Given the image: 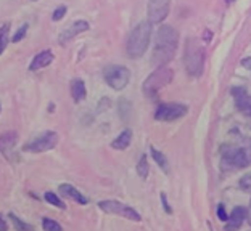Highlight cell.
Returning <instances> with one entry per match:
<instances>
[{"label":"cell","instance_id":"obj_2","mask_svg":"<svg viewBox=\"0 0 251 231\" xmlns=\"http://www.w3.org/2000/svg\"><path fill=\"white\" fill-rule=\"evenodd\" d=\"M151 41V22L142 21L139 22L132 31H130L127 42H126V52L127 56L132 60L142 58L145 55L148 45Z\"/></svg>","mask_w":251,"mask_h":231},{"label":"cell","instance_id":"obj_21","mask_svg":"<svg viewBox=\"0 0 251 231\" xmlns=\"http://www.w3.org/2000/svg\"><path fill=\"white\" fill-rule=\"evenodd\" d=\"M44 199L47 201L49 204H52V206H55V207H58V209H66V204H65V202H63V201L58 198V194L52 193V191H45Z\"/></svg>","mask_w":251,"mask_h":231},{"label":"cell","instance_id":"obj_16","mask_svg":"<svg viewBox=\"0 0 251 231\" xmlns=\"http://www.w3.org/2000/svg\"><path fill=\"white\" fill-rule=\"evenodd\" d=\"M245 220H247V209L238 206V207H235V209L232 210L229 218H227L226 230H237V228H240Z\"/></svg>","mask_w":251,"mask_h":231},{"label":"cell","instance_id":"obj_28","mask_svg":"<svg viewBox=\"0 0 251 231\" xmlns=\"http://www.w3.org/2000/svg\"><path fill=\"white\" fill-rule=\"evenodd\" d=\"M218 218H219L221 222H227V218H229V215H227V212H226L224 204L218 206Z\"/></svg>","mask_w":251,"mask_h":231},{"label":"cell","instance_id":"obj_18","mask_svg":"<svg viewBox=\"0 0 251 231\" xmlns=\"http://www.w3.org/2000/svg\"><path fill=\"white\" fill-rule=\"evenodd\" d=\"M71 97L74 103H81L87 97V88H85V84L81 79H74L71 82Z\"/></svg>","mask_w":251,"mask_h":231},{"label":"cell","instance_id":"obj_30","mask_svg":"<svg viewBox=\"0 0 251 231\" xmlns=\"http://www.w3.org/2000/svg\"><path fill=\"white\" fill-rule=\"evenodd\" d=\"M5 230H8V225H7V220L0 215V231H5Z\"/></svg>","mask_w":251,"mask_h":231},{"label":"cell","instance_id":"obj_3","mask_svg":"<svg viewBox=\"0 0 251 231\" xmlns=\"http://www.w3.org/2000/svg\"><path fill=\"white\" fill-rule=\"evenodd\" d=\"M184 64L188 76L200 77L204 69V48L200 45L197 39H188L184 52Z\"/></svg>","mask_w":251,"mask_h":231},{"label":"cell","instance_id":"obj_22","mask_svg":"<svg viewBox=\"0 0 251 231\" xmlns=\"http://www.w3.org/2000/svg\"><path fill=\"white\" fill-rule=\"evenodd\" d=\"M148 172H150V166H148V159L147 156H142L139 164H137V173H139L140 178H147L148 177Z\"/></svg>","mask_w":251,"mask_h":231},{"label":"cell","instance_id":"obj_29","mask_svg":"<svg viewBox=\"0 0 251 231\" xmlns=\"http://www.w3.org/2000/svg\"><path fill=\"white\" fill-rule=\"evenodd\" d=\"M161 204H163V207H164V210H166V213H173V209L169 207V202H168L166 194H164V193H161Z\"/></svg>","mask_w":251,"mask_h":231},{"label":"cell","instance_id":"obj_19","mask_svg":"<svg viewBox=\"0 0 251 231\" xmlns=\"http://www.w3.org/2000/svg\"><path fill=\"white\" fill-rule=\"evenodd\" d=\"M150 153H151V157L155 159V162L159 166V168L164 172V173H169V162H168V157L164 156L161 151L156 149L155 146H150Z\"/></svg>","mask_w":251,"mask_h":231},{"label":"cell","instance_id":"obj_35","mask_svg":"<svg viewBox=\"0 0 251 231\" xmlns=\"http://www.w3.org/2000/svg\"><path fill=\"white\" fill-rule=\"evenodd\" d=\"M34 2H36V0H34Z\"/></svg>","mask_w":251,"mask_h":231},{"label":"cell","instance_id":"obj_17","mask_svg":"<svg viewBox=\"0 0 251 231\" xmlns=\"http://www.w3.org/2000/svg\"><path fill=\"white\" fill-rule=\"evenodd\" d=\"M130 143H132V132H130L129 128H126V130H123L111 142V148L113 149H118V151H124V149L129 148Z\"/></svg>","mask_w":251,"mask_h":231},{"label":"cell","instance_id":"obj_9","mask_svg":"<svg viewBox=\"0 0 251 231\" xmlns=\"http://www.w3.org/2000/svg\"><path fill=\"white\" fill-rule=\"evenodd\" d=\"M188 112V108L180 103H163L156 108L155 119L161 122H174L177 119H182Z\"/></svg>","mask_w":251,"mask_h":231},{"label":"cell","instance_id":"obj_25","mask_svg":"<svg viewBox=\"0 0 251 231\" xmlns=\"http://www.w3.org/2000/svg\"><path fill=\"white\" fill-rule=\"evenodd\" d=\"M27 27H29V24H27V22H25V24H23L18 31H16V34L13 36V39H11V42H20V41H23V39L26 37V32H27Z\"/></svg>","mask_w":251,"mask_h":231},{"label":"cell","instance_id":"obj_6","mask_svg":"<svg viewBox=\"0 0 251 231\" xmlns=\"http://www.w3.org/2000/svg\"><path fill=\"white\" fill-rule=\"evenodd\" d=\"M250 164L247 151L243 148H235V146H224L222 148V168L227 170H238V168H245Z\"/></svg>","mask_w":251,"mask_h":231},{"label":"cell","instance_id":"obj_14","mask_svg":"<svg viewBox=\"0 0 251 231\" xmlns=\"http://www.w3.org/2000/svg\"><path fill=\"white\" fill-rule=\"evenodd\" d=\"M58 191L60 193L65 196V198H70L73 201H76L77 204H81V206H85V204H89V199L85 198V196L79 191L76 187H73V185L70 183H63L58 187Z\"/></svg>","mask_w":251,"mask_h":231},{"label":"cell","instance_id":"obj_23","mask_svg":"<svg viewBox=\"0 0 251 231\" xmlns=\"http://www.w3.org/2000/svg\"><path fill=\"white\" fill-rule=\"evenodd\" d=\"M8 217H10V220L13 222V225H15V228H16V230H25V231L32 230V227H31L29 223H25L23 220H20V218L16 217L13 212H10V213H8Z\"/></svg>","mask_w":251,"mask_h":231},{"label":"cell","instance_id":"obj_11","mask_svg":"<svg viewBox=\"0 0 251 231\" xmlns=\"http://www.w3.org/2000/svg\"><path fill=\"white\" fill-rule=\"evenodd\" d=\"M89 22L87 21H84V20H77V21H74L71 26H68L65 31H63L61 34H60V43H68L70 41H73L74 37L76 36H79V34H82V32H85V31H89Z\"/></svg>","mask_w":251,"mask_h":231},{"label":"cell","instance_id":"obj_1","mask_svg":"<svg viewBox=\"0 0 251 231\" xmlns=\"http://www.w3.org/2000/svg\"><path fill=\"white\" fill-rule=\"evenodd\" d=\"M179 47V32L176 27L169 24H161L158 27L155 36V45H153L151 61L156 66L168 64L176 56Z\"/></svg>","mask_w":251,"mask_h":231},{"label":"cell","instance_id":"obj_12","mask_svg":"<svg viewBox=\"0 0 251 231\" xmlns=\"http://www.w3.org/2000/svg\"><path fill=\"white\" fill-rule=\"evenodd\" d=\"M232 95L235 97L237 109L242 112L243 116L251 117V95H248L242 87H237L232 90Z\"/></svg>","mask_w":251,"mask_h":231},{"label":"cell","instance_id":"obj_7","mask_svg":"<svg viewBox=\"0 0 251 231\" xmlns=\"http://www.w3.org/2000/svg\"><path fill=\"white\" fill-rule=\"evenodd\" d=\"M99 207L105 213H111V215H119V217H124L127 218L130 222H140L142 217L140 213L137 212L135 209H132L130 206L124 204V202H119V201H100L99 202Z\"/></svg>","mask_w":251,"mask_h":231},{"label":"cell","instance_id":"obj_20","mask_svg":"<svg viewBox=\"0 0 251 231\" xmlns=\"http://www.w3.org/2000/svg\"><path fill=\"white\" fill-rule=\"evenodd\" d=\"M10 22H5L0 27V55L5 52V48H7L8 45V41H10Z\"/></svg>","mask_w":251,"mask_h":231},{"label":"cell","instance_id":"obj_24","mask_svg":"<svg viewBox=\"0 0 251 231\" xmlns=\"http://www.w3.org/2000/svg\"><path fill=\"white\" fill-rule=\"evenodd\" d=\"M42 228L47 231H60L61 225L55 220H50V218H42Z\"/></svg>","mask_w":251,"mask_h":231},{"label":"cell","instance_id":"obj_13","mask_svg":"<svg viewBox=\"0 0 251 231\" xmlns=\"http://www.w3.org/2000/svg\"><path fill=\"white\" fill-rule=\"evenodd\" d=\"M16 142H18V133L16 132L8 130V132L2 133L0 135V153L10 159V156L16 146Z\"/></svg>","mask_w":251,"mask_h":231},{"label":"cell","instance_id":"obj_32","mask_svg":"<svg viewBox=\"0 0 251 231\" xmlns=\"http://www.w3.org/2000/svg\"><path fill=\"white\" fill-rule=\"evenodd\" d=\"M242 63H243V66H245V67H248V69H251V58H248V60H243Z\"/></svg>","mask_w":251,"mask_h":231},{"label":"cell","instance_id":"obj_4","mask_svg":"<svg viewBox=\"0 0 251 231\" xmlns=\"http://www.w3.org/2000/svg\"><path fill=\"white\" fill-rule=\"evenodd\" d=\"M173 79H174L173 69H169L166 66H158V69H155L145 79L144 85H142L144 93L147 97L153 98L159 90H163L166 85H169V84L173 82Z\"/></svg>","mask_w":251,"mask_h":231},{"label":"cell","instance_id":"obj_5","mask_svg":"<svg viewBox=\"0 0 251 231\" xmlns=\"http://www.w3.org/2000/svg\"><path fill=\"white\" fill-rule=\"evenodd\" d=\"M103 79L113 90L121 92V90L127 87L130 81V71L121 64H110L103 69Z\"/></svg>","mask_w":251,"mask_h":231},{"label":"cell","instance_id":"obj_34","mask_svg":"<svg viewBox=\"0 0 251 231\" xmlns=\"http://www.w3.org/2000/svg\"><path fill=\"white\" fill-rule=\"evenodd\" d=\"M250 128H251V124H250Z\"/></svg>","mask_w":251,"mask_h":231},{"label":"cell","instance_id":"obj_10","mask_svg":"<svg viewBox=\"0 0 251 231\" xmlns=\"http://www.w3.org/2000/svg\"><path fill=\"white\" fill-rule=\"evenodd\" d=\"M171 10V0H148L147 15L151 24H161L168 18Z\"/></svg>","mask_w":251,"mask_h":231},{"label":"cell","instance_id":"obj_15","mask_svg":"<svg viewBox=\"0 0 251 231\" xmlns=\"http://www.w3.org/2000/svg\"><path fill=\"white\" fill-rule=\"evenodd\" d=\"M53 53L52 50H44V52L37 53L36 56H34V60L31 61L29 64V71H39V69H44V67H47L53 63Z\"/></svg>","mask_w":251,"mask_h":231},{"label":"cell","instance_id":"obj_33","mask_svg":"<svg viewBox=\"0 0 251 231\" xmlns=\"http://www.w3.org/2000/svg\"><path fill=\"white\" fill-rule=\"evenodd\" d=\"M247 151V157H248V162L251 164V146H248V149H245Z\"/></svg>","mask_w":251,"mask_h":231},{"label":"cell","instance_id":"obj_26","mask_svg":"<svg viewBox=\"0 0 251 231\" xmlns=\"http://www.w3.org/2000/svg\"><path fill=\"white\" fill-rule=\"evenodd\" d=\"M240 188L245 193H251V173H247L240 178Z\"/></svg>","mask_w":251,"mask_h":231},{"label":"cell","instance_id":"obj_8","mask_svg":"<svg viewBox=\"0 0 251 231\" xmlns=\"http://www.w3.org/2000/svg\"><path fill=\"white\" fill-rule=\"evenodd\" d=\"M58 140H60L58 133L49 130V132L41 133L34 140H31L29 143H26L23 149H25L26 153H45V151L53 149L55 146L58 145Z\"/></svg>","mask_w":251,"mask_h":231},{"label":"cell","instance_id":"obj_31","mask_svg":"<svg viewBox=\"0 0 251 231\" xmlns=\"http://www.w3.org/2000/svg\"><path fill=\"white\" fill-rule=\"evenodd\" d=\"M247 220L251 225V202H250V206H248V209H247Z\"/></svg>","mask_w":251,"mask_h":231},{"label":"cell","instance_id":"obj_27","mask_svg":"<svg viewBox=\"0 0 251 231\" xmlns=\"http://www.w3.org/2000/svg\"><path fill=\"white\" fill-rule=\"evenodd\" d=\"M66 10H68V8L65 7V5H60V7L53 11L52 20H53V21H60V20H63V16L66 15Z\"/></svg>","mask_w":251,"mask_h":231}]
</instances>
